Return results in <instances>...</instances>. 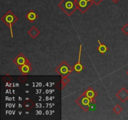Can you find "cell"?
<instances>
[{
  "label": "cell",
  "mask_w": 128,
  "mask_h": 120,
  "mask_svg": "<svg viewBox=\"0 0 128 120\" xmlns=\"http://www.w3.org/2000/svg\"><path fill=\"white\" fill-rule=\"evenodd\" d=\"M58 7L68 16H70L78 10L76 0H62L58 4Z\"/></svg>",
  "instance_id": "6da1fadb"
},
{
  "label": "cell",
  "mask_w": 128,
  "mask_h": 120,
  "mask_svg": "<svg viewBox=\"0 0 128 120\" xmlns=\"http://www.w3.org/2000/svg\"><path fill=\"white\" fill-rule=\"evenodd\" d=\"M1 21L8 26L10 28V32H11V38H13V34H12V26L15 22H16L18 20L17 16L11 11L9 10L8 12L2 16L1 18Z\"/></svg>",
  "instance_id": "7a4b0ae2"
},
{
  "label": "cell",
  "mask_w": 128,
  "mask_h": 120,
  "mask_svg": "<svg viewBox=\"0 0 128 120\" xmlns=\"http://www.w3.org/2000/svg\"><path fill=\"white\" fill-rule=\"evenodd\" d=\"M75 102L78 104L80 107H81L84 111L87 112L90 110V107L91 104L96 103L95 101H92L90 98H89L85 94L82 93L79 98L76 100Z\"/></svg>",
  "instance_id": "3957f363"
},
{
  "label": "cell",
  "mask_w": 128,
  "mask_h": 120,
  "mask_svg": "<svg viewBox=\"0 0 128 120\" xmlns=\"http://www.w3.org/2000/svg\"><path fill=\"white\" fill-rule=\"evenodd\" d=\"M73 70L74 69L72 68L66 61H63L55 69V71L58 74L61 76V77H63L68 76L70 74L72 73Z\"/></svg>",
  "instance_id": "277c9868"
},
{
  "label": "cell",
  "mask_w": 128,
  "mask_h": 120,
  "mask_svg": "<svg viewBox=\"0 0 128 120\" xmlns=\"http://www.w3.org/2000/svg\"><path fill=\"white\" fill-rule=\"evenodd\" d=\"M78 10L82 13H85L93 4L92 0H76Z\"/></svg>",
  "instance_id": "5b68a950"
},
{
  "label": "cell",
  "mask_w": 128,
  "mask_h": 120,
  "mask_svg": "<svg viewBox=\"0 0 128 120\" xmlns=\"http://www.w3.org/2000/svg\"><path fill=\"white\" fill-rule=\"evenodd\" d=\"M13 62L16 66L20 67L24 64L31 65V63L29 61L28 59L24 56L22 53H20L13 60Z\"/></svg>",
  "instance_id": "8992f818"
},
{
  "label": "cell",
  "mask_w": 128,
  "mask_h": 120,
  "mask_svg": "<svg viewBox=\"0 0 128 120\" xmlns=\"http://www.w3.org/2000/svg\"><path fill=\"white\" fill-rule=\"evenodd\" d=\"M116 96L122 102H126L128 100V90L124 87H122L117 92Z\"/></svg>",
  "instance_id": "52a82bcc"
},
{
  "label": "cell",
  "mask_w": 128,
  "mask_h": 120,
  "mask_svg": "<svg viewBox=\"0 0 128 120\" xmlns=\"http://www.w3.org/2000/svg\"><path fill=\"white\" fill-rule=\"evenodd\" d=\"M81 52H82V44H80V52H79V57H78V62L74 65L73 69L76 72H80L83 70L84 66L83 65L81 64Z\"/></svg>",
  "instance_id": "ba28073f"
},
{
  "label": "cell",
  "mask_w": 128,
  "mask_h": 120,
  "mask_svg": "<svg viewBox=\"0 0 128 120\" xmlns=\"http://www.w3.org/2000/svg\"><path fill=\"white\" fill-rule=\"evenodd\" d=\"M83 93L85 94H86L89 98L91 99L92 101H95V102H96V100H95L94 99L95 98L98 96V93L92 87H91V86L89 87L88 88L87 90L83 92Z\"/></svg>",
  "instance_id": "9c48e42d"
},
{
  "label": "cell",
  "mask_w": 128,
  "mask_h": 120,
  "mask_svg": "<svg viewBox=\"0 0 128 120\" xmlns=\"http://www.w3.org/2000/svg\"><path fill=\"white\" fill-rule=\"evenodd\" d=\"M25 17L30 22H33L36 19L38 18V15L33 10H30L26 14Z\"/></svg>",
  "instance_id": "30bf717a"
},
{
  "label": "cell",
  "mask_w": 128,
  "mask_h": 120,
  "mask_svg": "<svg viewBox=\"0 0 128 120\" xmlns=\"http://www.w3.org/2000/svg\"><path fill=\"white\" fill-rule=\"evenodd\" d=\"M40 34V31L38 30L37 28L35 26H32L28 31V34L31 36L32 39H35L39 36Z\"/></svg>",
  "instance_id": "8fae6325"
},
{
  "label": "cell",
  "mask_w": 128,
  "mask_h": 120,
  "mask_svg": "<svg viewBox=\"0 0 128 120\" xmlns=\"http://www.w3.org/2000/svg\"><path fill=\"white\" fill-rule=\"evenodd\" d=\"M34 106V102L30 99L27 98L26 101H24L23 104H22V106H23L24 109H25L27 111H30L31 110L32 108Z\"/></svg>",
  "instance_id": "7c38bea8"
},
{
  "label": "cell",
  "mask_w": 128,
  "mask_h": 120,
  "mask_svg": "<svg viewBox=\"0 0 128 120\" xmlns=\"http://www.w3.org/2000/svg\"><path fill=\"white\" fill-rule=\"evenodd\" d=\"M19 70L22 72V74L26 75L28 74L30 72V71H32V68H31V65L24 64L19 67Z\"/></svg>",
  "instance_id": "4fadbf2b"
},
{
  "label": "cell",
  "mask_w": 128,
  "mask_h": 120,
  "mask_svg": "<svg viewBox=\"0 0 128 120\" xmlns=\"http://www.w3.org/2000/svg\"><path fill=\"white\" fill-rule=\"evenodd\" d=\"M98 42L100 46L98 47V51L101 54H104L105 52H107V51L108 50V48L107 46L104 44H102L101 42H100V40H98Z\"/></svg>",
  "instance_id": "5bb4252c"
},
{
  "label": "cell",
  "mask_w": 128,
  "mask_h": 120,
  "mask_svg": "<svg viewBox=\"0 0 128 120\" xmlns=\"http://www.w3.org/2000/svg\"><path fill=\"white\" fill-rule=\"evenodd\" d=\"M69 82H70V79H69V78L68 76H63V77H62L61 82H60L61 84V87L60 88V90H63L64 88L67 85V84Z\"/></svg>",
  "instance_id": "9a60e30c"
},
{
  "label": "cell",
  "mask_w": 128,
  "mask_h": 120,
  "mask_svg": "<svg viewBox=\"0 0 128 120\" xmlns=\"http://www.w3.org/2000/svg\"><path fill=\"white\" fill-rule=\"evenodd\" d=\"M122 110H123V109H122V108L121 107L120 105L116 104V106L113 108V110H112V111H113L116 114H120L122 112Z\"/></svg>",
  "instance_id": "2e32d148"
},
{
  "label": "cell",
  "mask_w": 128,
  "mask_h": 120,
  "mask_svg": "<svg viewBox=\"0 0 128 120\" xmlns=\"http://www.w3.org/2000/svg\"><path fill=\"white\" fill-rule=\"evenodd\" d=\"M121 31H122L125 34L128 36V23H126L122 28H121Z\"/></svg>",
  "instance_id": "e0dca14e"
},
{
  "label": "cell",
  "mask_w": 128,
  "mask_h": 120,
  "mask_svg": "<svg viewBox=\"0 0 128 120\" xmlns=\"http://www.w3.org/2000/svg\"><path fill=\"white\" fill-rule=\"evenodd\" d=\"M2 80H4V81L6 82H10L13 80L12 76H4L2 77Z\"/></svg>",
  "instance_id": "ac0fdd59"
},
{
  "label": "cell",
  "mask_w": 128,
  "mask_h": 120,
  "mask_svg": "<svg viewBox=\"0 0 128 120\" xmlns=\"http://www.w3.org/2000/svg\"><path fill=\"white\" fill-rule=\"evenodd\" d=\"M27 77L25 76H21L18 78V80L21 82V83H24V82H26V81H27Z\"/></svg>",
  "instance_id": "d6986e66"
},
{
  "label": "cell",
  "mask_w": 128,
  "mask_h": 120,
  "mask_svg": "<svg viewBox=\"0 0 128 120\" xmlns=\"http://www.w3.org/2000/svg\"><path fill=\"white\" fill-rule=\"evenodd\" d=\"M102 1L103 0H92L93 4H94L96 6H98L100 3H101L102 2Z\"/></svg>",
  "instance_id": "ffe728a7"
},
{
  "label": "cell",
  "mask_w": 128,
  "mask_h": 120,
  "mask_svg": "<svg viewBox=\"0 0 128 120\" xmlns=\"http://www.w3.org/2000/svg\"><path fill=\"white\" fill-rule=\"evenodd\" d=\"M95 110H96V104H95V103L91 104L90 107V111H94Z\"/></svg>",
  "instance_id": "44dd1931"
},
{
  "label": "cell",
  "mask_w": 128,
  "mask_h": 120,
  "mask_svg": "<svg viewBox=\"0 0 128 120\" xmlns=\"http://www.w3.org/2000/svg\"><path fill=\"white\" fill-rule=\"evenodd\" d=\"M111 1H112L114 3L116 4V3H118V2L120 0H111Z\"/></svg>",
  "instance_id": "7402d4cb"
},
{
  "label": "cell",
  "mask_w": 128,
  "mask_h": 120,
  "mask_svg": "<svg viewBox=\"0 0 128 120\" xmlns=\"http://www.w3.org/2000/svg\"><path fill=\"white\" fill-rule=\"evenodd\" d=\"M126 74H127V75L128 76V70H127V71H126Z\"/></svg>",
  "instance_id": "603a6c76"
}]
</instances>
